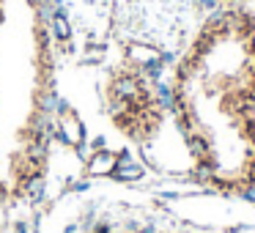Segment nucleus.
Instances as JSON below:
<instances>
[{
  "label": "nucleus",
  "mask_w": 255,
  "mask_h": 233,
  "mask_svg": "<svg viewBox=\"0 0 255 233\" xmlns=\"http://www.w3.org/2000/svg\"><path fill=\"white\" fill-rule=\"evenodd\" d=\"M173 121L200 187L255 195V6H214L165 80Z\"/></svg>",
  "instance_id": "obj_1"
},
{
  "label": "nucleus",
  "mask_w": 255,
  "mask_h": 233,
  "mask_svg": "<svg viewBox=\"0 0 255 233\" xmlns=\"http://www.w3.org/2000/svg\"><path fill=\"white\" fill-rule=\"evenodd\" d=\"M105 113L113 129L137 148H143V154L154 148L167 126L176 123L167 105L165 85H159L154 74L137 72L127 63H121L107 77Z\"/></svg>",
  "instance_id": "obj_2"
},
{
  "label": "nucleus",
  "mask_w": 255,
  "mask_h": 233,
  "mask_svg": "<svg viewBox=\"0 0 255 233\" xmlns=\"http://www.w3.org/2000/svg\"><path fill=\"white\" fill-rule=\"evenodd\" d=\"M58 132H61L63 143L72 145V148H80L85 143V126L80 121V116L69 107H63V113L58 116Z\"/></svg>",
  "instance_id": "obj_3"
},
{
  "label": "nucleus",
  "mask_w": 255,
  "mask_h": 233,
  "mask_svg": "<svg viewBox=\"0 0 255 233\" xmlns=\"http://www.w3.org/2000/svg\"><path fill=\"white\" fill-rule=\"evenodd\" d=\"M121 154L113 148H99L91 154L88 159V173L91 176H116L118 167H121Z\"/></svg>",
  "instance_id": "obj_4"
},
{
  "label": "nucleus",
  "mask_w": 255,
  "mask_h": 233,
  "mask_svg": "<svg viewBox=\"0 0 255 233\" xmlns=\"http://www.w3.org/2000/svg\"><path fill=\"white\" fill-rule=\"evenodd\" d=\"M211 6H255V0H209Z\"/></svg>",
  "instance_id": "obj_5"
},
{
  "label": "nucleus",
  "mask_w": 255,
  "mask_h": 233,
  "mask_svg": "<svg viewBox=\"0 0 255 233\" xmlns=\"http://www.w3.org/2000/svg\"><path fill=\"white\" fill-rule=\"evenodd\" d=\"M0 233H6V228H3V220H0Z\"/></svg>",
  "instance_id": "obj_6"
}]
</instances>
